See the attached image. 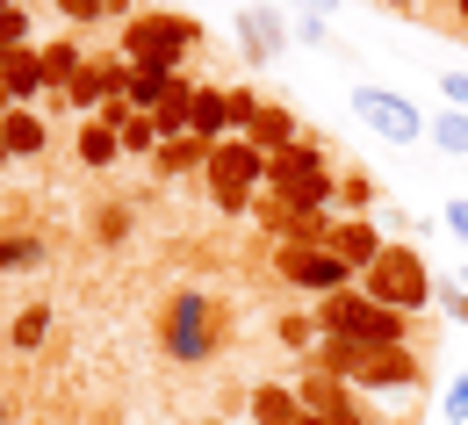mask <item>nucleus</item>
I'll list each match as a JSON object with an SVG mask.
<instances>
[{"mask_svg":"<svg viewBox=\"0 0 468 425\" xmlns=\"http://www.w3.org/2000/svg\"><path fill=\"white\" fill-rule=\"evenodd\" d=\"M202 44V22L195 15H130V29H122V65L130 72H159V80H174L180 58Z\"/></svg>","mask_w":468,"mask_h":425,"instance_id":"obj_1","label":"nucleus"},{"mask_svg":"<svg viewBox=\"0 0 468 425\" xmlns=\"http://www.w3.org/2000/svg\"><path fill=\"white\" fill-rule=\"evenodd\" d=\"M310 361L324 367V375H339V382H367V389H404L418 382V361H410L404 346H360V339H317V354Z\"/></svg>","mask_w":468,"mask_h":425,"instance_id":"obj_2","label":"nucleus"},{"mask_svg":"<svg viewBox=\"0 0 468 425\" xmlns=\"http://www.w3.org/2000/svg\"><path fill=\"white\" fill-rule=\"evenodd\" d=\"M317 332L332 339H360V346H404V310L375 303L367 289H339L317 303Z\"/></svg>","mask_w":468,"mask_h":425,"instance_id":"obj_3","label":"nucleus"},{"mask_svg":"<svg viewBox=\"0 0 468 425\" xmlns=\"http://www.w3.org/2000/svg\"><path fill=\"white\" fill-rule=\"evenodd\" d=\"M202 181H209V195H217V209L245 217V209H252V195L267 187V152H260L252 137H224V144L209 152Z\"/></svg>","mask_w":468,"mask_h":425,"instance_id":"obj_4","label":"nucleus"},{"mask_svg":"<svg viewBox=\"0 0 468 425\" xmlns=\"http://www.w3.org/2000/svg\"><path fill=\"white\" fill-rule=\"evenodd\" d=\"M267 195L289 202V209H324V202H332V166H324V152L303 144V137H295L289 152H267Z\"/></svg>","mask_w":468,"mask_h":425,"instance_id":"obj_5","label":"nucleus"},{"mask_svg":"<svg viewBox=\"0 0 468 425\" xmlns=\"http://www.w3.org/2000/svg\"><path fill=\"white\" fill-rule=\"evenodd\" d=\"M360 289L375 296V303H389V310H425V296H432V267H425V252H410V245H389L367 274H360Z\"/></svg>","mask_w":468,"mask_h":425,"instance_id":"obj_6","label":"nucleus"},{"mask_svg":"<svg viewBox=\"0 0 468 425\" xmlns=\"http://www.w3.org/2000/svg\"><path fill=\"white\" fill-rule=\"evenodd\" d=\"M274 267H282V282L310 289L317 303H324V296H339V289H353V267L339 260V252H324V245H282V252H274Z\"/></svg>","mask_w":468,"mask_h":425,"instance_id":"obj_7","label":"nucleus"},{"mask_svg":"<svg viewBox=\"0 0 468 425\" xmlns=\"http://www.w3.org/2000/svg\"><path fill=\"white\" fill-rule=\"evenodd\" d=\"M353 116L367 122L375 137H389V144H418L425 122H432V116H418L404 94H389V87H353Z\"/></svg>","mask_w":468,"mask_h":425,"instance_id":"obj_8","label":"nucleus"},{"mask_svg":"<svg viewBox=\"0 0 468 425\" xmlns=\"http://www.w3.org/2000/svg\"><path fill=\"white\" fill-rule=\"evenodd\" d=\"M217 346V332H209V303L195 296V289H180L174 310H166V354L174 361H202Z\"/></svg>","mask_w":468,"mask_h":425,"instance_id":"obj_9","label":"nucleus"},{"mask_svg":"<svg viewBox=\"0 0 468 425\" xmlns=\"http://www.w3.org/2000/svg\"><path fill=\"white\" fill-rule=\"evenodd\" d=\"M295 397H303V411H310L317 425H360V411H353V382H339V375H324L317 361L303 367V382H295Z\"/></svg>","mask_w":468,"mask_h":425,"instance_id":"obj_10","label":"nucleus"},{"mask_svg":"<svg viewBox=\"0 0 468 425\" xmlns=\"http://www.w3.org/2000/svg\"><path fill=\"white\" fill-rule=\"evenodd\" d=\"M252 217L282 245H324L332 239V217H324V209H289V202H274V195H252Z\"/></svg>","mask_w":468,"mask_h":425,"instance_id":"obj_11","label":"nucleus"},{"mask_svg":"<svg viewBox=\"0 0 468 425\" xmlns=\"http://www.w3.org/2000/svg\"><path fill=\"white\" fill-rule=\"evenodd\" d=\"M324 252H339V260H346L353 274H367V267H375V260H382L389 245H382V231H375L367 217H346V224H332V239H324Z\"/></svg>","mask_w":468,"mask_h":425,"instance_id":"obj_12","label":"nucleus"},{"mask_svg":"<svg viewBox=\"0 0 468 425\" xmlns=\"http://www.w3.org/2000/svg\"><path fill=\"white\" fill-rule=\"evenodd\" d=\"M238 44H245V58L252 65H267L289 37H282V15L274 7H238Z\"/></svg>","mask_w":468,"mask_h":425,"instance_id":"obj_13","label":"nucleus"},{"mask_svg":"<svg viewBox=\"0 0 468 425\" xmlns=\"http://www.w3.org/2000/svg\"><path fill=\"white\" fill-rule=\"evenodd\" d=\"M238 122H231V87H195V137L224 144Z\"/></svg>","mask_w":468,"mask_h":425,"instance_id":"obj_14","label":"nucleus"},{"mask_svg":"<svg viewBox=\"0 0 468 425\" xmlns=\"http://www.w3.org/2000/svg\"><path fill=\"white\" fill-rule=\"evenodd\" d=\"M252 419H260V425H310V411H303L295 389L267 382V389H252Z\"/></svg>","mask_w":468,"mask_h":425,"instance_id":"obj_15","label":"nucleus"},{"mask_svg":"<svg viewBox=\"0 0 468 425\" xmlns=\"http://www.w3.org/2000/svg\"><path fill=\"white\" fill-rule=\"evenodd\" d=\"M0 144H7V159L44 152V116H37V109H7V116H0Z\"/></svg>","mask_w":468,"mask_h":425,"instance_id":"obj_16","label":"nucleus"},{"mask_svg":"<svg viewBox=\"0 0 468 425\" xmlns=\"http://www.w3.org/2000/svg\"><path fill=\"white\" fill-rule=\"evenodd\" d=\"M174 94H180V80H159V72H130V87H122V101H130L137 116H159Z\"/></svg>","mask_w":468,"mask_h":425,"instance_id":"obj_17","label":"nucleus"},{"mask_svg":"<svg viewBox=\"0 0 468 425\" xmlns=\"http://www.w3.org/2000/svg\"><path fill=\"white\" fill-rule=\"evenodd\" d=\"M37 58H44V87H51V94H72V80L87 72V58H80V44H44Z\"/></svg>","mask_w":468,"mask_h":425,"instance_id":"obj_18","label":"nucleus"},{"mask_svg":"<svg viewBox=\"0 0 468 425\" xmlns=\"http://www.w3.org/2000/svg\"><path fill=\"white\" fill-rule=\"evenodd\" d=\"M209 152H217L209 137H166V144L152 152V166H159V174H187V166H209Z\"/></svg>","mask_w":468,"mask_h":425,"instance_id":"obj_19","label":"nucleus"},{"mask_svg":"<svg viewBox=\"0 0 468 425\" xmlns=\"http://www.w3.org/2000/svg\"><path fill=\"white\" fill-rule=\"evenodd\" d=\"M245 137H252L260 152H289V144H295V116H289V109H260Z\"/></svg>","mask_w":468,"mask_h":425,"instance_id":"obj_20","label":"nucleus"},{"mask_svg":"<svg viewBox=\"0 0 468 425\" xmlns=\"http://www.w3.org/2000/svg\"><path fill=\"white\" fill-rule=\"evenodd\" d=\"M80 159H87V166H116V159H122V137H116L101 116L80 122Z\"/></svg>","mask_w":468,"mask_h":425,"instance_id":"obj_21","label":"nucleus"},{"mask_svg":"<svg viewBox=\"0 0 468 425\" xmlns=\"http://www.w3.org/2000/svg\"><path fill=\"white\" fill-rule=\"evenodd\" d=\"M425 137H432L447 159H468V116H462V109H440V116L425 122Z\"/></svg>","mask_w":468,"mask_h":425,"instance_id":"obj_22","label":"nucleus"},{"mask_svg":"<svg viewBox=\"0 0 468 425\" xmlns=\"http://www.w3.org/2000/svg\"><path fill=\"white\" fill-rule=\"evenodd\" d=\"M0 267H7V274L44 267V239H29V231H22V239H0Z\"/></svg>","mask_w":468,"mask_h":425,"instance_id":"obj_23","label":"nucleus"},{"mask_svg":"<svg viewBox=\"0 0 468 425\" xmlns=\"http://www.w3.org/2000/svg\"><path fill=\"white\" fill-rule=\"evenodd\" d=\"M116 137H122V152H159V122H152V116H137V109L116 122Z\"/></svg>","mask_w":468,"mask_h":425,"instance_id":"obj_24","label":"nucleus"},{"mask_svg":"<svg viewBox=\"0 0 468 425\" xmlns=\"http://www.w3.org/2000/svg\"><path fill=\"white\" fill-rule=\"evenodd\" d=\"M29 37H37V29H29V7H22V0L0 7V51H29Z\"/></svg>","mask_w":468,"mask_h":425,"instance_id":"obj_25","label":"nucleus"},{"mask_svg":"<svg viewBox=\"0 0 468 425\" xmlns=\"http://www.w3.org/2000/svg\"><path fill=\"white\" fill-rule=\"evenodd\" d=\"M7 332H15V346L29 354V346H44V332H51V310H44V303H29L22 317H15V324H7Z\"/></svg>","mask_w":468,"mask_h":425,"instance_id":"obj_26","label":"nucleus"},{"mask_svg":"<svg viewBox=\"0 0 468 425\" xmlns=\"http://www.w3.org/2000/svg\"><path fill=\"white\" fill-rule=\"evenodd\" d=\"M94 231H101V239L116 245L122 231H130V202H101V217H94Z\"/></svg>","mask_w":468,"mask_h":425,"instance_id":"obj_27","label":"nucleus"},{"mask_svg":"<svg viewBox=\"0 0 468 425\" xmlns=\"http://www.w3.org/2000/svg\"><path fill=\"white\" fill-rule=\"evenodd\" d=\"M260 109H267V101H260L252 87H231V122H238V137L252 130V116H260Z\"/></svg>","mask_w":468,"mask_h":425,"instance_id":"obj_28","label":"nucleus"},{"mask_svg":"<svg viewBox=\"0 0 468 425\" xmlns=\"http://www.w3.org/2000/svg\"><path fill=\"white\" fill-rule=\"evenodd\" d=\"M440 411H447V425H468V375H454V382H447Z\"/></svg>","mask_w":468,"mask_h":425,"instance_id":"obj_29","label":"nucleus"},{"mask_svg":"<svg viewBox=\"0 0 468 425\" xmlns=\"http://www.w3.org/2000/svg\"><path fill=\"white\" fill-rule=\"evenodd\" d=\"M440 94H447V109L468 116V72H440Z\"/></svg>","mask_w":468,"mask_h":425,"instance_id":"obj_30","label":"nucleus"},{"mask_svg":"<svg viewBox=\"0 0 468 425\" xmlns=\"http://www.w3.org/2000/svg\"><path fill=\"white\" fill-rule=\"evenodd\" d=\"M101 7H109V0H58V15H65V22H72V29H80V22H94Z\"/></svg>","mask_w":468,"mask_h":425,"instance_id":"obj_31","label":"nucleus"},{"mask_svg":"<svg viewBox=\"0 0 468 425\" xmlns=\"http://www.w3.org/2000/svg\"><path fill=\"white\" fill-rule=\"evenodd\" d=\"M339 195H346V202H360V209H367V202H375V181H367V174H353V181L339 187Z\"/></svg>","mask_w":468,"mask_h":425,"instance_id":"obj_32","label":"nucleus"},{"mask_svg":"<svg viewBox=\"0 0 468 425\" xmlns=\"http://www.w3.org/2000/svg\"><path fill=\"white\" fill-rule=\"evenodd\" d=\"M447 224H454V239H468V195H462V202H447Z\"/></svg>","mask_w":468,"mask_h":425,"instance_id":"obj_33","label":"nucleus"},{"mask_svg":"<svg viewBox=\"0 0 468 425\" xmlns=\"http://www.w3.org/2000/svg\"><path fill=\"white\" fill-rule=\"evenodd\" d=\"M295 7H303V15H317V22H324V15H332V7H339V0H295Z\"/></svg>","mask_w":468,"mask_h":425,"instance_id":"obj_34","label":"nucleus"},{"mask_svg":"<svg viewBox=\"0 0 468 425\" xmlns=\"http://www.w3.org/2000/svg\"><path fill=\"white\" fill-rule=\"evenodd\" d=\"M454 317H462V324H468V296H454Z\"/></svg>","mask_w":468,"mask_h":425,"instance_id":"obj_35","label":"nucleus"},{"mask_svg":"<svg viewBox=\"0 0 468 425\" xmlns=\"http://www.w3.org/2000/svg\"><path fill=\"white\" fill-rule=\"evenodd\" d=\"M454 7H462V29H468V0H454Z\"/></svg>","mask_w":468,"mask_h":425,"instance_id":"obj_36","label":"nucleus"},{"mask_svg":"<svg viewBox=\"0 0 468 425\" xmlns=\"http://www.w3.org/2000/svg\"><path fill=\"white\" fill-rule=\"evenodd\" d=\"M0 166H7V144H0Z\"/></svg>","mask_w":468,"mask_h":425,"instance_id":"obj_37","label":"nucleus"},{"mask_svg":"<svg viewBox=\"0 0 468 425\" xmlns=\"http://www.w3.org/2000/svg\"><path fill=\"white\" fill-rule=\"evenodd\" d=\"M7 58H15V51H0V65H7Z\"/></svg>","mask_w":468,"mask_h":425,"instance_id":"obj_38","label":"nucleus"},{"mask_svg":"<svg viewBox=\"0 0 468 425\" xmlns=\"http://www.w3.org/2000/svg\"><path fill=\"white\" fill-rule=\"evenodd\" d=\"M389 7H410V0H389Z\"/></svg>","mask_w":468,"mask_h":425,"instance_id":"obj_39","label":"nucleus"},{"mask_svg":"<svg viewBox=\"0 0 468 425\" xmlns=\"http://www.w3.org/2000/svg\"><path fill=\"white\" fill-rule=\"evenodd\" d=\"M0 419H7V404H0Z\"/></svg>","mask_w":468,"mask_h":425,"instance_id":"obj_40","label":"nucleus"},{"mask_svg":"<svg viewBox=\"0 0 468 425\" xmlns=\"http://www.w3.org/2000/svg\"><path fill=\"white\" fill-rule=\"evenodd\" d=\"M209 425H224V419H209Z\"/></svg>","mask_w":468,"mask_h":425,"instance_id":"obj_41","label":"nucleus"}]
</instances>
